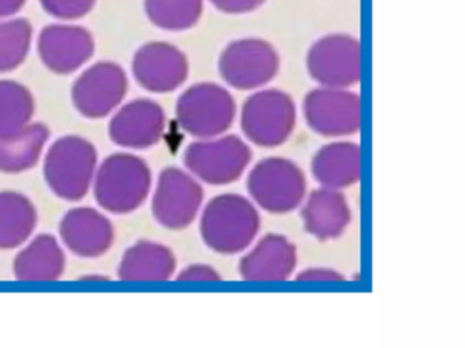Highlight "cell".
I'll use <instances>...</instances> for the list:
<instances>
[{
    "label": "cell",
    "mask_w": 465,
    "mask_h": 348,
    "mask_svg": "<svg viewBox=\"0 0 465 348\" xmlns=\"http://www.w3.org/2000/svg\"><path fill=\"white\" fill-rule=\"evenodd\" d=\"M260 230V215L241 195H220L212 198L201 218V236L212 250L235 255L246 249Z\"/></svg>",
    "instance_id": "obj_1"
},
{
    "label": "cell",
    "mask_w": 465,
    "mask_h": 348,
    "mask_svg": "<svg viewBox=\"0 0 465 348\" xmlns=\"http://www.w3.org/2000/svg\"><path fill=\"white\" fill-rule=\"evenodd\" d=\"M151 185V169L145 160L126 152L108 157L94 179L97 203L114 214L135 211L148 198Z\"/></svg>",
    "instance_id": "obj_2"
},
{
    "label": "cell",
    "mask_w": 465,
    "mask_h": 348,
    "mask_svg": "<svg viewBox=\"0 0 465 348\" xmlns=\"http://www.w3.org/2000/svg\"><path fill=\"white\" fill-rule=\"evenodd\" d=\"M96 170V149L80 136L59 139L45 155V181L64 200H81L94 185Z\"/></svg>",
    "instance_id": "obj_3"
},
{
    "label": "cell",
    "mask_w": 465,
    "mask_h": 348,
    "mask_svg": "<svg viewBox=\"0 0 465 348\" xmlns=\"http://www.w3.org/2000/svg\"><path fill=\"white\" fill-rule=\"evenodd\" d=\"M236 103L224 87L203 82L189 87L176 103L179 124L195 138L222 135L235 120Z\"/></svg>",
    "instance_id": "obj_4"
},
{
    "label": "cell",
    "mask_w": 465,
    "mask_h": 348,
    "mask_svg": "<svg viewBox=\"0 0 465 348\" xmlns=\"http://www.w3.org/2000/svg\"><path fill=\"white\" fill-rule=\"evenodd\" d=\"M306 187L301 168L279 157L261 160L247 179V189L255 203L273 214H285L301 206Z\"/></svg>",
    "instance_id": "obj_5"
},
{
    "label": "cell",
    "mask_w": 465,
    "mask_h": 348,
    "mask_svg": "<svg viewBox=\"0 0 465 348\" xmlns=\"http://www.w3.org/2000/svg\"><path fill=\"white\" fill-rule=\"evenodd\" d=\"M295 121V103L282 90H261L247 98L242 109V130L250 141L261 147L285 143Z\"/></svg>",
    "instance_id": "obj_6"
},
{
    "label": "cell",
    "mask_w": 465,
    "mask_h": 348,
    "mask_svg": "<svg viewBox=\"0 0 465 348\" xmlns=\"http://www.w3.org/2000/svg\"><path fill=\"white\" fill-rule=\"evenodd\" d=\"M279 70V53L262 38L232 41L219 59L220 75L230 86L239 90L265 86L273 81Z\"/></svg>",
    "instance_id": "obj_7"
},
{
    "label": "cell",
    "mask_w": 465,
    "mask_h": 348,
    "mask_svg": "<svg viewBox=\"0 0 465 348\" xmlns=\"http://www.w3.org/2000/svg\"><path fill=\"white\" fill-rule=\"evenodd\" d=\"M250 160L252 150L235 135L197 141L184 151V165L190 173L211 185L236 181L246 170Z\"/></svg>",
    "instance_id": "obj_8"
},
{
    "label": "cell",
    "mask_w": 465,
    "mask_h": 348,
    "mask_svg": "<svg viewBox=\"0 0 465 348\" xmlns=\"http://www.w3.org/2000/svg\"><path fill=\"white\" fill-rule=\"evenodd\" d=\"M307 70L321 86H353L361 81V43L341 33L320 38L307 53Z\"/></svg>",
    "instance_id": "obj_9"
},
{
    "label": "cell",
    "mask_w": 465,
    "mask_h": 348,
    "mask_svg": "<svg viewBox=\"0 0 465 348\" xmlns=\"http://www.w3.org/2000/svg\"><path fill=\"white\" fill-rule=\"evenodd\" d=\"M304 119L314 132L328 138L352 135L361 130V98L339 87H320L304 97Z\"/></svg>",
    "instance_id": "obj_10"
},
{
    "label": "cell",
    "mask_w": 465,
    "mask_h": 348,
    "mask_svg": "<svg viewBox=\"0 0 465 348\" xmlns=\"http://www.w3.org/2000/svg\"><path fill=\"white\" fill-rule=\"evenodd\" d=\"M203 198V188L190 174L178 168L165 169L152 201L153 217L168 230H182L197 217Z\"/></svg>",
    "instance_id": "obj_11"
},
{
    "label": "cell",
    "mask_w": 465,
    "mask_h": 348,
    "mask_svg": "<svg viewBox=\"0 0 465 348\" xmlns=\"http://www.w3.org/2000/svg\"><path fill=\"white\" fill-rule=\"evenodd\" d=\"M127 89L129 81L121 65L96 63L73 84V102L88 119H102L121 105Z\"/></svg>",
    "instance_id": "obj_12"
},
{
    "label": "cell",
    "mask_w": 465,
    "mask_h": 348,
    "mask_svg": "<svg viewBox=\"0 0 465 348\" xmlns=\"http://www.w3.org/2000/svg\"><path fill=\"white\" fill-rule=\"evenodd\" d=\"M135 81L152 92H170L178 89L189 76L186 54L168 43H148L138 49L133 59Z\"/></svg>",
    "instance_id": "obj_13"
},
{
    "label": "cell",
    "mask_w": 465,
    "mask_h": 348,
    "mask_svg": "<svg viewBox=\"0 0 465 348\" xmlns=\"http://www.w3.org/2000/svg\"><path fill=\"white\" fill-rule=\"evenodd\" d=\"M37 49L45 67L59 75H66L80 70L91 60L94 40L85 27L55 24L42 30Z\"/></svg>",
    "instance_id": "obj_14"
},
{
    "label": "cell",
    "mask_w": 465,
    "mask_h": 348,
    "mask_svg": "<svg viewBox=\"0 0 465 348\" xmlns=\"http://www.w3.org/2000/svg\"><path fill=\"white\" fill-rule=\"evenodd\" d=\"M165 128V114L159 103L135 100L119 109L110 122V138L126 149H148L159 143Z\"/></svg>",
    "instance_id": "obj_15"
},
{
    "label": "cell",
    "mask_w": 465,
    "mask_h": 348,
    "mask_svg": "<svg viewBox=\"0 0 465 348\" xmlns=\"http://www.w3.org/2000/svg\"><path fill=\"white\" fill-rule=\"evenodd\" d=\"M61 237L74 255L99 257L113 245V223L97 209L81 207L64 215L61 222Z\"/></svg>",
    "instance_id": "obj_16"
},
{
    "label": "cell",
    "mask_w": 465,
    "mask_h": 348,
    "mask_svg": "<svg viewBox=\"0 0 465 348\" xmlns=\"http://www.w3.org/2000/svg\"><path fill=\"white\" fill-rule=\"evenodd\" d=\"M296 266V247L287 237L268 234L239 264V272L250 282H280Z\"/></svg>",
    "instance_id": "obj_17"
},
{
    "label": "cell",
    "mask_w": 465,
    "mask_h": 348,
    "mask_svg": "<svg viewBox=\"0 0 465 348\" xmlns=\"http://www.w3.org/2000/svg\"><path fill=\"white\" fill-rule=\"evenodd\" d=\"M304 228L320 241L341 236L351 220L350 207L344 195L333 188L312 192L302 209Z\"/></svg>",
    "instance_id": "obj_18"
},
{
    "label": "cell",
    "mask_w": 465,
    "mask_h": 348,
    "mask_svg": "<svg viewBox=\"0 0 465 348\" xmlns=\"http://www.w3.org/2000/svg\"><path fill=\"white\" fill-rule=\"evenodd\" d=\"M312 170L322 187L342 189L361 179V147L348 141L326 144L312 158Z\"/></svg>",
    "instance_id": "obj_19"
},
{
    "label": "cell",
    "mask_w": 465,
    "mask_h": 348,
    "mask_svg": "<svg viewBox=\"0 0 465 348\" xmlns=\"http://www.w3.org/2000/svg\"><path fill=\"white\" fill-rule=\"evenodd\" d=\"M176 258L170 247L152 241H140L126 250L118 274L126 282H164L173 276Z\"/></svg>",
    "instance_id": "obj_20"
},
{
    "label": "cell",
    "mask_w": 465,
    "mask_h": 348,
    "mask_svg": "<svg viewBox=\"0 0 465 348\" xmlns=\"http://www.w3.org/2000/svg\"><path fill=\"white\" fill-rule=\"evenodd\" d=\"M50 138L45 125L29 124L0 133V171L17 174L36 166Z\"/></svg>",
    "instance_id": "obj_21"
},
{
    "label": "cell",
    "mask_w": 465,
    "mask_h": 348,
    "mask_svg": "<svg viewBox=\"0 0 465 348\" xmlns=\"http://www.w3.org/2000/svg\"><path fill=\"white\" fill-rule=\"evenodd\" d=\"M66 266V257L55 237H36L15 257V272L25 282H53L59 279Z\"/></svg>",
    "instance_id": "obj_22"
},
{
    "label": "cell",
    "mask_w": 465,
    "mask_h": 348,
    "mask_svg": "<svg viewBox=\"0 0 465 348\" xmlns=\"http://www.w3.org/2000/svg\"><path fill=\"white\" fill-rule=\"evenodd\" d=\"M36 223V207L28 198L0 192V249H15L28 241Z\"/></svg>",
    "instance_id": "obj_23"
},
{
    "label": "cell",
    "mask_w": 465,
    "mask_h": 348,
    "mask_svg": "<svg viewBox=\"0 0 465 348\" xmlns=\"http://www.w3.org/2000/svg\"><path fill=\"white\" fill-rule=\"evenodd\" d=\"M152 24L170 32H183L198 24L203 0H143Z\"/></svg>",
    "instance_id": "obj_24"
},
{
    "label": "cell",
    "mask_w": 465,
    "mask_h": 348,
    "mask_svg": "<svg viewBox=\"0 0 465 348\" xmlns=\"http://www.w3.org/2000/svg\"><path fill=\"white\" fill-rule=\"evenodd\" d=\"M35 98L24 84L0 81V133L12 132L32 121Z\"/></svg>",
    "instance_id": "obj_25"
},
{
    "label": "cell",
    "mask_w": 465,
    "mask_h": 348,
    "mask_svg": "<svg viewBox=\"0 0 465 348\" xmlns=\"http://www.w3.org/2000/svg\"><path fill=\"white\" fill-rule=\"evenodd\" d=\"M34 38L31 22L25 18L0 21V73L15 70L25 62Z\"/></svg>",
    "instance_id": "obj_26"
},
{
    "label": "cell",
    "mask_w": 465,
    "mask_h": 348,
    "mask_svg": "<svg viewBox=\"0 0 465 348\" xmlns=\"http://www.w3.org/2000/svg\"><path fill=\"white\" fill-rule=\"evenodd\" d=\"M50 15L62 21H74L91 13L96 0H40Z\"/></svg>",
    "instance_id": "obj_27"
},
{
    "label": "cell",
    "mask_w": 465,
    "mask_h": 348,
    "mask_svg": "<svg viewBox=\"0 0 465 348\" xmlns=\"http://www.w3.org/2000/svg\"><path fill=\"white\" fill-rule=\"evenodd\" d=\"M178 280L183 282H219L222 280L219 272L205 264H194L187 266L179 274Z\"/></svg>",
    "instance_id": "obj_28"
},
{
    "label": "cell",
    "mask_w": 465,
    "mask_h": 348,
    "mask_svg": "<svg viewBox=\"0 0 465 348\" xmlns=\"http://www.w3.org/2000/svg\"><path fill=\"white\" fill-rule=\"evenodd\" d=\"M266 0H211L212 5L225 14H246L258 10Z\"/></svg>",
    "instance_id": "obj_29"
},
{
    "label": "cell",
    "mask_w": 465,
    "mask_h": 348,
    "mask_svg": "<svg viewBox=\"0 0 465 348\" xmlns=\"http://www.w3.org/2000/svg\"><path fill=\"white\" fill-rule=\"evenodd\" d=\"M296 280H302V282H341L344 280V276L334 269L309 268L301 272L296 276Z\"/></svg>",
    "instance_id": "obj_30"
},
{
    "label": "cell",
    "mask_w": 465,
    "mask_h": 348,
    "mask_svg": "<svg viewBox=\"0 0 465 348\" xmlns=\"http://www.w3.org/2000/svg\"><path fill=\"white\" fill-rule=\"evenodd\" d=\"M26 0H0V18H10L25 5Z\"/></svg>",
    "instance_id": "obj_31"
}]
</instances>
